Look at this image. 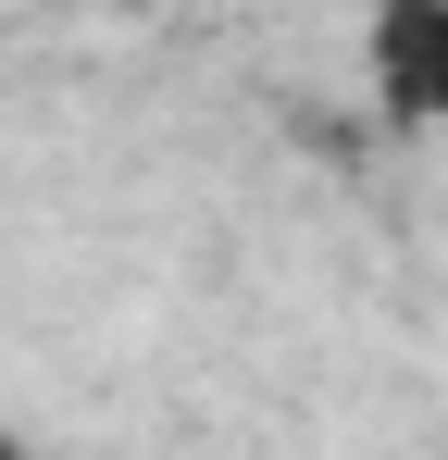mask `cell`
<instances>
[{
	"label": "cell",
	"mask_w": 448,
	"mask_h": 460,
	"mask_svg": "<svg viewBox=\"0 0 448 460\" xmlns=\"http://www.w3.org/2000/svg\"><path fill=\"white\" fill-rule=\"evenodd\" d=\"M373 75L399 112H448V0H411L373 25Z\"/></svg>",
	"instance_id": "1"
},
{
	"label": "cell",
	"mask_w": 448,
	"mask_h": 460,
	"mask_svg": "<svg viewBox=\"0 0 448 460\" xmlns=\"http://www.w3.org/2000/svg\"><path fill=\"white\" fill-rule=\"evenodd\" d=\"M0 460H50V448H25V436H13V423H0Z\"/></svg>",
	"instance_id": "2"
}]
</instances>
